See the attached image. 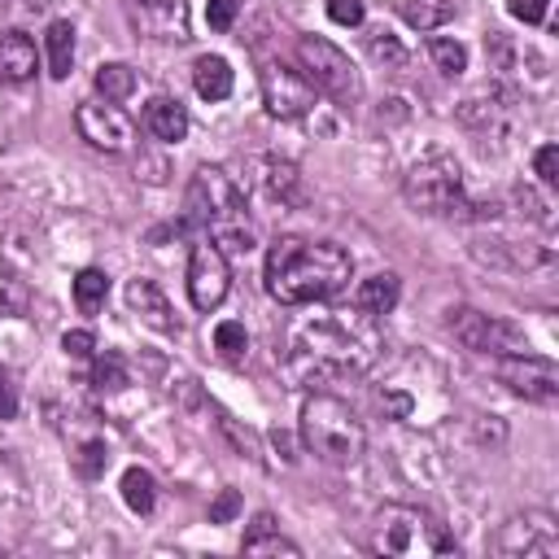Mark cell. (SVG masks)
<instances>
[{
  "label": "cell",
  "mask_w": 559,
  "mask_h": 559,
  "mask_svg": "<svg viewBox=\"0 0 559 559\" xmlns=\"http://www.w3.org/2000/svg\"><path fill=\"white\" fill-rule=\"evenodd\" d=\"M17 415V389L9 376H0V419H13Z\"/></svg>",
  "instance_id": "ab89813d"
},
{
  "label": "cell",
  "mask_w": 559,
  "mask_h": 559,
  "mask_svg": "<svg viewBox=\"0 0 559 559\" xmlns=\"http://www.w3.org/2000/svg\"><path fill=\"white\" fill-rule=\"evenodd\" d=\"M493 555L502 559H559V524L550 511H515L493 533Z\"/></svg>",
  "instance_id": "ba28073f"
},
{
  "label": "cell",
  "mask_w": 559,
  "mask_h": 559,
  "mask_svg": "<svg viewBox=\"0 0 559 559\" xmlns=\"http://www.w3.org/2000/svg\"><path fill=\"white\" fill-rule=\"evenodd\" d=\"M44 52H48V74L52 79H70V70H74V26L66 17L48 22Z\"/></svg>",
  "instance_id": "44dd1931"
},
{
  "label": "cell",
  "mask_w": 559,
  "mask_h": 559,
  "mask_svg": "<svg viewBox=\"0 0 559 559\" xmlns=\"http://www.w3.org/2000/svg\"><path fill=\"white\" fill-rule=\"evenodd\" d=\"M61 349H66L70 358H92L96 336H92V332H83V328H79V332H66V336H61Z\"/></svg>",
  "instance_id": "74e56055"
},
{
  "label": "cell",
  "mask_w": 559,
  "mask_h": 559,
  "mask_svg": "<svg viewBox=\"0 0 559 559\" xmlns=\"http://www.w3.org/2000/svg\"><path fill=\"white\" fill-rule=\"evenodd\" d=\"M397 9L406 17V26H415V31H437V26H445L454 17L450 0H402Z\"/></svg>",
  "instance_id": "d4e9b609"
},
{
  "label": "cell",
  "mask_w": 559,
  "mask_h": 559,
  "mask_svg": "<svg viewBox=\"0 0 559 559\" xmlns=\"http://www.w3.org/2000/svg\"><path fill=\"white\" fill-rule=\"evenodd\" d=\"M297 61H301V74L310 79V87L332 96L336 105H354L362 96L358 70H354V61L336 44H328L319 35H301L297 39Z\"/></svg>",
  "instance_id": "52a82bcc"
},
{
  "label": "cell",
  "mask_w": 559,
  "mask_h": 559,
  "mask_svg": "<svg viewBox=\"0 0 559 559\" xmlns=\"http://www.w3.org/2000/svg\"><path fill=\"white\" fill-rule=\"evenodd\" d=\"M546 9H550V0H507V13L520 17L524 26H537L546 17Z\"/></svg>",
  "instance_id": "8d00e7d4"
},
{
  "label": "cell",
  "mask_w": 559,
  "mask_h": 559,
  "mask_svg": "<svg viewBox=\"0 0 559 559\" xmlns=\"http://www.w3.org/2000/svg\"><path fill=\"white\" fill-rule=\"evenodd\" d=\"M35 44L22 35V31H4L0 35V83H26L35 79Z\"/></svg>",
  "instance_id": "e0dca14e"
},
{
  "label": "cell",
  "mask_w": 559,
  "mask_h": 559,
  "mask_svg": "<svg viewBox=\"0 0 559 559\" xmlns=\"http://www.w3.org/2000/svg\"><path fill=\"white\" fill-rule=\"evenodd\" d=\"M493 371H498V380L511 389V393H520V397H528V402H542V406H550L555 397H559V371H555V362L550 358H537V354H502V358H493Z\"/></svg>",
  "instance_id": "7c38bea8"
},
{
  "label": "cell",
  "mask_w": 559,
  "mask_h": 559,
  "mask_svg": "<svg viewBox=\"0 0 559 559\" xmlns=\"http://www.w3.org/2000/svg\"><path fill=\"white\" fill-rule=\"evenodd\" d=\"M245 555H288V559H297V555H301V546H297V542H288V537L275 528V520L262 511V515L253 520V528L245 533Z\"/></svg>",
  "instance_id": "7402d4cb"
},
{
  "label": "cell",
  "mask_w": 559,
  "mask_h": 559,
  "mask_svg": "<svg viewBox=\"0 0 559 559\" xmlns=\"http://www.w3.org/2000/svg\"><path fill=\"white\" fill-rule=\"evenodd\" d=\"M367 546H371V555H384V559H428V555H450L454 537L445 533V524L432 511L389 502L371 515Z\"/></svg>",
  "instance_id": "5b68a950"
},
{
  "label": "cell",
  "mask_w": 559,
  "mask_h": 559,
  "mask_svg": "<svg viewBox=\"0 0 559 559\" xmlns=\"http://www.w3.org/2000/svg\"><path fill=\"white\" fill-rule=\"evenodd\" d=\"M397 297H402V280L393 275V271H376V275H367L358 288H354V306L362 310V314H389L393 306H397Z\"/></svg>",
  "instance_id": "ac0fdd59"
},
{
  "label": "cell",
  "mask_w": 559,
  "mask_h": 559,
  "mask_svg": "<svg viewBox=\"0 0 559 559\" xmlns=\"http://www.w3.org/2000/svg\"><path fill=\"white\" fill-rule=\"evenodd\" d=\"M214 349H218V358H227V362H245V349H249L245 323H236V319H223V323L214 328Z\"/></svg>",
  "instance_id": "f1b7e54d"
},
{
  "label": "cell",
  "mask_w": 559,
  "mask_h": 559,
  "mask_svg": "<svg viewBox=\"0 0 559 559\" xmlns=\"http://www.w3.org/2000/svg\"><path fill=\"white\" fill-rule=\"evenodd\" d=\"M301 441L314 459H323L332 467H349L367 450V428L349 402H341L332 393H310L301 402Z\"/></svg>",
  "instance_id": "277c9868"
},
{
  "label": "cell",
  "mask_w": 559,
  "mask_h": 559,
  "mask_svg": "<svg viewBox=\"0 0 559 559\" xmlns=\"http://www.w3.org/2000/svg\"><path fill=\"white\" fill-rule=\"evenodd\" d=\"M127 306H131V314H135L144 328H153V332H175L170 301H166V293H162L153 280H131V284H127Z\"/></svg>",
  "instance_id": "9a60e30c"
},
{
  "label": "cell",
  "mask_w": 559,
  "mask_h": 559,
  "mask_svg": "<svg viewBox=\"0 0 559 559\" xmlns=\"http://www.w3.org/2000/svg\"><path fill=\"white\" fill-rule=\"evenodd\" d=\"M122 13L131 31L153 44H183L192 35L188 0H122Z\"/></svg>",
  "instance_id": "30bf717a"
},
{
  "label": "cell",
  "mask_w": 559,
  "mask_h": 559,
  "mask_svg": "<svg viewBox=\"0 0 559 559\" xmlns=\"http://www.w3.org/2000/svg\"><path fill=\"white\" fill-rule=\"evenodd\" d=\"M262 280L280 306H314V301H332L336 293L349 288L354 258L336 240L284 236L271 245Z\"/></svg>",
  "instance_id": "7a4b0ae2"
},
{
  "label": "cell",
  "mask_w": 559,
  "mask_h": 559,
  "mask_svg": "<svg viewBox=\"0 0 559 559\" xmlns=\"http://www.w3.org/2000/svg\"><path fill=\"white\" fill-rule=\"evenodd\" d=\"M144 131L162 144H179L188 135V109L175 96H153L144 105Z\"/></svg>",
  "instance_id": "2e32d148"
},
{
  "label": "cell",
  "mask_w": 559,
  "mask_h": 559,
  "mask_svg": "<svg viewBox=\"0 0 559 559\" xmlns=\"http://www.w3.org/2000/svg\"><path fill=\"white\" fill-rule=\"evenodd\" d=\"M105 459H109V454H105V445H100V441H83V445H79V454H74V467H79V476H87V480H92V476H100V472H105Z\"/></svg>",
  "instance_id": "1f68e13d"
},
{
  "label": "cell",
  "mask_w": 559,
  "mask_h": 559,
  "mask_svg": "<svg viewBox=\"0 0 559 559\" xmlns=\"http://www.w3.org/2000/svg\"><path fill=\"white\" fill-rule=\"evenodd\" d=\"M450 332H454L459 345L472 349V354H493V358H502V354H524V349H528V341H524V332H520L515 323L493 319V314H480V310H472V306L450 310Z\"/></svg>",
  "instance_id": "9c48e42d"
},
{
  "label": "cell",
  "mask_w": 559,
  "mask_h": 559,
  "mask_svg": "<svg viewBox=\"0 0 559 559\" xmlns=\"http://www.w3.org/2000/svg\"><path fill=\"white\" fill-rule=\"evenodd\" d=\"M262 188L280 201V205H301L306 201V179L293 162H280V157H266L262 162Z\"/></svg>",
  "instance_id": "ffe728a7"
},
{
  "label": "cell",
  "mask_w": 559,
  "mask_h": 559,
  "mask_svg": "<svg viewBox=\"0 0 559 559\" xmlns=\"http://www.w3.org/2000/svg\"><path fill=\"white\" fill-rule=\"evenodd\" d=\"M402 192H406V201H411L419 214H463V210H472L467 197H463V170H459V162L445 157V153L419 157V162L406 170Z\"/></svg>",
  "instance_id": "8992f818"
},
{
  "label": "cell",
  "mask_w": 559,
  "mask_h": 559,
  "mask_svg": "<svg viewBox=\"0 0 559 559\" xmlns=\"http://www.w3.org/2000/svg\"><path fill=\"white\" fill-rule=\"evenodd\" d=\"M105 297H109V275L96 271V266H83V271L74 275V306H79L83 314H96V310L105 306Z\"/></svg>",
  "instance_id": "484cf974"
},
{
  "label": "cell",
  "mask_w": 559,
  "mask_h": 559,
  "mask_svg": "<svg viewBox=\"0 0 559 559\" xmlns=\"http://www.w3.org/2000/svg\"><path fill=\"white\" fill-rule=\"evenodd\" d=\"M188 218L205 227L223 253H249L253 249V223L245 205V188L223 166H201L188 183Z\"/></svg>",
  "instance_id": "3957f363"
},
{
  "label": "cell",
  "mask_w": 559,
  "mask_h": 559,
  "mask_svg": "<svg viewBox=\"0 0 559 559\" xmlns=\"http://www.w3.org/2000/svg\"><path fill=\"white\" fill-rule=\"evenodd\" d=\"M74 127L100 153H131L135 148V127L114 100H83L74 109Z\"/></svg>",
  "instance_id": "8fae6325"
},
{
  "label": "cell",
  "mask_w": 559,
  "mask_h": 559,
  "mask_svg": "<svg viewBox=\"0 0 559 559\" xmlns=\"http://www.w3.org/2000/svg\"><path fill=\"white\" fill-rule=\"evenodd\" d=\"M92 83H96V92L105 96V100H127L131 92H135V70L127 66V61H105V66H96V74H92Z\"/></svg>",
  "instance_id": "603a6c76"
},
{
  "label": "cell",
  "mask_w": 559,
  "mask_h": 559,
  "mask_svg": "<svg viewBox=\"0 0 559 559\" xmlns=\"http://www.w3.org/2000/svg\"><path fill=\"white\" fill-rule=\"evenodd\" d=\"M122 502H127L135 515H148V511L157 507V480H153V472L127 467V472H122Z\"/></svg>",
  "instance_id": "cb8c5ba5"
},
{
  "label": "cell",
  "mask_w": 559,
  "mask_h": 559,
  "mask_svg": "<svg viewBox=\"0 0 559 559\" xmlns=\"http://www.w3.org/2000/svg\"><path fill=\"white\" fill-rule=\"evenodd\" d=\"M367 48H371L376 61H384V70H402V66H406V48H402L397 35H389V31H376V35L367 39Z\"/></svg>",
  "instance_id": "f546056e"
},
{
  "label": "cell",
  "mask_w": 559,
  "mask_h": 559,
  "mask_svg": "<svg viewBox=\"0 0 559 559\" xmlns=\"http://www.w3.org/2000/svg\"><path fill=\"white\" fill-rule=\"evenodd\" d=\"M22 306H26V288H22L13 275H4V271H0V319L17 314Z\"/></svg>",
  "instance_id": "836d02e7"
},
{
  "label": "cell",
  "mask_w": 559,
  "mask_h": 559,
  "mask_svg": "<svg viewBox=\"0 0 559 559\" xmlns=\"http://www.w3.org/2000/svg\"><path fill=\"white\" fill-rule=\"evenodd\" d=\"M236 511H240V493H236V489H223V493L214 498V507H210V524H227Z\"/></svg>",
  "instance_id": "f35d334b"
},
{
  "label": "cell",
  "mask_w": 559,
  "mask_h": 559,
  "mask_svg": "<svg viewBox=\"0 0 559 559\" xmlns=\"http://www.w3.org/2000/svg\"><path fill=\"white\" fill-rule=\"evenodd\" d=\"M362 0H328V17L336 26H362Z\"/></svg>",
  "instance_id": "e575fe53"
},
{
  "label": "cell",
  "mask_w": 559,
  "mask_h": 559,
  "mask_svg": "<svg viewBox=\"0 0 559 559\" xmlns=\"http://www.w3.org/2000/svg\"><path fill=\"white\" fill-rule=\"evenodd\" d=\"M236 13H240V0H210L205 4V22H210V31H231L236 26Z\"/></svg>",
  "instance_id": "d6a6232c"
},
{
  "label": "cell",
  "mask_w": 559,
  "mask_h": 559,
  "mask_svg": "<svg viewBox=\"0 0 559 559\" xmlns=\"http://www.w3.org/2000/svg\"><path fill=\"white\" fill-rule=\"evenodd\" d=\"M92 384H96L100 393H122V389L131 384L127 358H122L118 349H105V354H96V362H92Z\"/></svg>",
  "instance_id": "4316f807"
},
{
  "label": "cell",
  "mask_w": 559,
  "mask_h": 559,
  "mask_svg": "<svg viewBox=\"0 0 559 559\" xmlns=\"http://www.w3.org/2000/svg\"><path fill=\"white\" fill-rule=\"evenodd\" d=\"M231 66L218 57V52H205L192 61V87L201 100H227L231 96Z\"/></svg>",
  "instance_id": "d6986e66"
},
{
  "label": "cell",
  "mask_w": 559,
  "mask_h": 559,
  "mask_svg": "<svg viewBox=\"0 0 559 559\" xmlns=\"http://www.w3.org/2000/svg\"><path fill=\"white\" fill-rule=\"evenodd\" d=\"M428 57H432V66L441 70V74H463L467 70V48L459 44V39H450V35H432L428 39Z\"/></svg>",
  "instance_id": "83f0119b"
},
{
  "label": "cell",
  "mask_w": 559,
  "mask_h": 559,
  "mask_svg": "<svg viewBox=\"0 0 559 559\" xmlns=\"http://www.w3.org/2000/svg\"><path fill=\"white\" fill-rule=\"evenodd\" d=\"M231 288V266H227V253L214 245V240H201L192 245L188 253V297L197 310H214Z\"/></svg>",
  "instance_id": "4fadbf2b"
},
{
  "label": "cell",
  "mask_w": 559,
  "mask_h": 559,
  "mask_svg": "<svg viewBox=\"0 0 559 559\" xmlns=\"http://www.w3.org/2000/svg\"><path fill=\"white\" fill-rule=\"evenodd\" d=\"M262 100H266V109L275 114V118H301V114H310V105H314V87H310V79L301 74V70H293V66H284V61H266L262 66Z\"/></svg>",
  "instance_id": "5bb4252c"
},
{
  "label": "cell",
  "mask_w": 559,
  "mask_h": 559,
  "mask_svg": "<svg viewBox=\"0 0 559 559\" xmlns=\"http://www.w3.org/2000/svg\"><path fill=\"white\" fill-rule=\"evenodd\" d=\"M384 349V332L376 328V314L354 310H323L306 314L288 328L284 341V371L293 384H332L362 376Z\"/></svg>",
  "instance_id": "6da1fadb"
},
{
  "label": "cell",
  "mask_w": 559,
  "mask_h": 559,
  "mask_svg": "<svg viewBox=\"0 0 559 559\" xmlns=\"http://www.w3.org/2000/svg\"><path fill=\"white\" fill-rule=\"evenodd\" d=\"M0 13L9 22H31V17L48 13V0H0Z\"/></svg>",
  "instance_id": "d590c367"
},
{
  "label": "cell",
  "mask_w": 559,
  "mask_h": 559,
  "mask_svg": "<svg viewBox=\"0 0 559 559\" xmlns=\"http://www.w3.org/2000/svg\"><path fill=\"white\" fill-rule=\"evenodd\" d=\"M533 170H537V179L546 188H559V144H542L533 153Z\"/></svg>",
  "instance_id": "4dcf8cb0"
}]
</instances>
